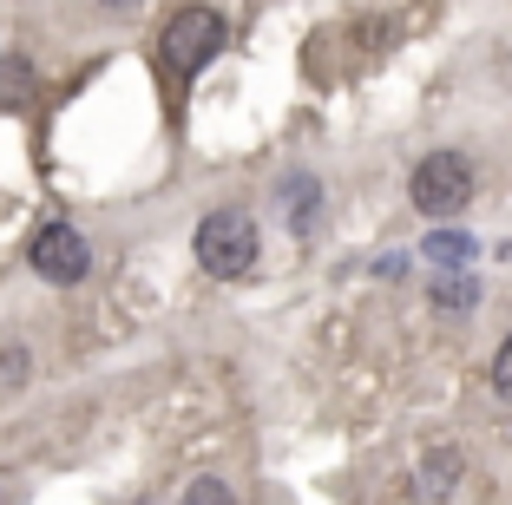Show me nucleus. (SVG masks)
Listing matches in <instances>:
<instances>
[{"instance_id":"9d476101","label":"nucleus","mask_w":512,"mask_h":505,"mask_svg":"<svg viewBox=\"0 0 512 505\" xmlns=\"http://www.w3.org/2000/svg\"><path fill=\"white\" fill-rule=\"evenodd\" d=\"M184 505H237V499H230L224 479H197V486L184 492Z\"/></svg>"},{"instance_id":"20e7f679","label":"nucleus","mask_w":512,"mask_h":505,"mask_svg":"<svg viewBox=\"0 0 512 505\" xmlns=\"http://www.w3.org/2000/svg\"><path fill=\"white\" fill-rule=\"evenodd\" d=\"M33 269H40L46 283H79L92 269V250L73 223H46L40 237H33Z\"/></svg>"},{"instance_id":"7ed1b4c3","label":"nucleus","mask_w":512,"mask_h":505,"mask_svg":"<svg viewBox=\"0 0 512 505\" xmlns=\"http://www.w3.org/2000/svg\"><path fill=\"white\" fill-rule=\"evenodd\" d=\"M191 250H197V263L211 269V276L237 283V276H250V269H256V223L243 217V210H211V217L197 223Z\"/></svg>"},{"instance_id":"9b49d317","label":"nucleus","mask_w":512,"mask_h":505,"mask_svg":"<svg viewBox=\"0 0 512 505\" xmlns=\"http://www.w3.org/2000/svg\"><path fill=\"white\" fill-rule=\"evenodd\" d=\"M99 7H106V14H138L145 0H99Z\"/></svg>"},{"instance_id":"f03ea898","label":"nucleus","mask_w":512,"mask_h":505,"mask_svg":"<svg viewBox=\"0 0 512 505\" xmlns=\"http://www.w3.org/2000/svg\"><path fill=\"white\" fill-rule=\"evenodd\" d=\"M224 40H230V27H224L217 7H178L171 27H165V40H158V60H165L178 79H191L197 66H211L217 53H224Z\"/></svg>"},{"instance_id":"f257e3e1","label":"nucleus","mask_w":512,"mask_h":505,"mask_svg":"<svg viewBox=\"0 0 512 505\" xmlns=\"http://www.w3.org/2000/svg\"><path fill=\"white\" fill-rule=\"evenodd\" d=\"M407 197H414V210L421 217H460V210L473 204V164L460 158V151H427L421 164H414V178H407Z\"/></svg>"},{"instance_id":"39448f33","label":"nucleus","mask_w":512,"mask_h":505,"mask_svg":"<svg viewBox=\"0 0 512 505\" xmlns=\"http://www.w3.org/2000/svg\"><path fill=\"white\" fill-rule=\"evenodd\" d=\"M427 296H434V309H440V315H467L473 302H480V283H473L467 269H440Z\"/></svg>"},{"instance_id":"423d86ee","label":"nucleus","mask_w":512,"mask_h":505,"mask_svg":"<svg viewBox=\"0 0 512 505\" xmlns=\"http://www.w3.org/2000/svg\"><path fill=\"white\" fill-rule=\"evenodd\" d=\"M453 479H460V453H453V446H440L434 460L421 466V492H427V499H447Z\"/></svg>"},{"instance_id":"6e6552de","label":"nucleus","mask_w":512,"mask_h":505,"mask_svg":"<svg viewBox=\"0 0 512 505\" xmlns=\"http://www.w3.org/2000/svg\"><path fill=\"white\" fill-rule=\"evenodd\" d=\"M427 256H440V263H447V269H460V263H467V256H473V243H467V237H453V230H440V237L427 243Z\"/></svg>"},{"instance_id":"0eeeda50","label":"nucleus","mask_w":512,"mask_h":505,"mask_svg":"<svg viewBox=\"0 0 512 505\" xmlns=\"http://www.w3.org/2000/svg\"><path fill=\"white\" fill-rule=\"evenodd\" d=\"M283 197H289V210H296V230H309V217H316V184H309V178H289Z\"/></svg>"},{"instance_id":"1a4fd4ad","label":"nucleus","mask_w":512,"mask_h":505,"mask_svg":"<svg viewBox=\"0 0 512 505\" xmlns=\"http://www.w3.org/2000/svg\"><path fill=\"white\" fill-rule=\"evenodd\" d=\"M493 394L512 407V335L499 342V355H493Z\"/></svg>"}]
</instances>
